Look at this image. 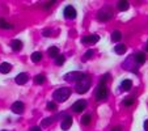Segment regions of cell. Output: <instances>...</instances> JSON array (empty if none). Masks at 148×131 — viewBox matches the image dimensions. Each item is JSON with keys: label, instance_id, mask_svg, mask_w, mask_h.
I'll return each mask as SVG.
<instances>
[{"label": "cell", "instance_id": "1", "mask_svg": "<svg viewBox=\"0 0 148 131\" xmlns=\"http://www.w3.org/2000/svg\"><path fill=\"white\" fill-rule=\"evenodd\" d=\"M70 96H71V89L70 88H59V89H56L55 92H54L53 98L55 101H58V102H63V101L68 100Z\"/></svg>", "mask_w": 148, "mask_h": 131}, {"label": "cell", "instance_id": "2", "mask_svg": "<svg viewBox=\"0 0 148 131\" xmlns=\"http://www.w3.org/2000/svg\"><path fill=\"white\" fill-rule=\"evenodd\" d=\"M89 88H90V80L88 79V76H87V78H84L83 80H80L77 84H76V92L80 93V95L88 92V91H89Z\"/></svg>", "mask_w": 148, "mask_h": 131}, {"label": "cell", "instance_id": "3", "mask_svg": "<svg viewBox=\"0 0 148 131\" xmlns=\"http://www.w3.org/2000/svg\"><path fill=\"white\" fill-rule=\"evenodd\" d=\"M112 17H113V12H112V9H110L109 7H105V8L100 9L98 13H97V19H98V21H101V23L109 21Z\"/></svg>", "mask_w": 148, "mask_h": 131}, {"label": "cell", "instance_id": "4", "mask_svg": "<svg viewBox=\"0 0 148 131\" xmlns=\"http://www.w3.org/2000/svg\"><path fill=\"white\" fill-rule=\"evenodd\" d=\"M84 78H87V75H85V73L76 72V71H73V72H70V73H66V75H64V80L66 81H70V83H73V81L79 83V81L83 80Z\"/></svg>", "mask_w": 148, "mask_h": 131}, {"label": "cell", "instance_id": "5", "mask_svg": "<svg viewBox=\"0 0 148 131\" xmlns=\"http://www.w3.org/2000/svg\"><path fill=\"white\" fill-rule=\"evenodd\" d=\"M95 96L97 100H105L108 97V89H106V86H105V84L100 83V85L97 86V89L95 92Z\"/></svg>", "mask_w": 148, "mask_h": 131}, {"label": "cell", "instance_id": "6", "mask_svg": "<svg viewBox=\"0 0 148 131\" xmlns=\"http://www.w3.org/2000/svg\"><path fill=\"white\" fill-rule=\"evenodd\" d=\"M63 14H64L66 19L73 20L77 13H76V9H75V7H73V5H67L64 8V11H63Z\"/></svg>", "mask_w": 148, "mask_h": 131}, {"label": "cell", "instance_id": "7", "mask_svg": "<svg viewBox=\"0 0 148 131\" xmlns=\"http://www.w3.org/2000/svg\"><path fill=\"white\" fill-rule=\"evenodd\" d=\"M85 108H87V101L85 100H79L72 105V110L73 112H76V113L84 112V109Z\"/></svg>", "mask_w": 148, "mask_h": 131}, {"label": "cell", "instance_id": "8", "mask_svg": "<svg viewBox=\"0 0 148 131\" xmlns=\"http://www.w3.org/2000/svg\"><path fill=\"white\" fill-rule=\"evenodd\" d=\"M98 41H100V37L97 34H92V36H87L81 38V42L85 45H93V43H97Z\"/></svg>", "mask_w": 148, "mask_h": 131}, {"label": "cell", "instance_id": "9", "mask_svg": "<svg viewBox=\"0 0 148 131\" xmlns=\"http://www.w3.org/2000/svg\"><path fill=\"white\" fill-rule=\"evenodd\" d=\"M71 126H72V117H70V115H66L64 119L62 121V123H60V128L63 131H67V130H70Z\"/></svg>", "mask_w": 148, "mask_h": 131}, {"label": "cell", "instance_id": "10", "mask_svg": "<svg viewBox=\"0 0 148 131\" xmlns=\"http://www.w3.org/2000/svg\"><path fill=\"white\" fill-rule=\"evenodd\" d=\"M28 80H29V76H28V73H25V72L18 73V75L16 76V79H14V81H16L18 85H24V84H26Z\"/></svg>", "mask_w": 148, "mask_h": 131}, {"label": "cell", "instance_id": "11", "mask_svg": "<svg viewBox=\"0 0 148 131\" xmlns=\"http://www.w3.org/2000/svg\"><path fill=\"white\" fill-rule=\"evenodd\" d=\"M24 109H25V106H24V104L21 102V101H16V102L12 105V112L16 113V114H21V113L24 112Z\"/></svg>", "mask_w": 148, "mask_h": 131}, {"label": "cell", "instance_id": "12", "mask_svg": "<svg viewBox=\"0 0 148 131\" xmlns=\"http://www.w3.org/2000/svg\"><path fill=\"white\" fill-rule=\"evenodd\" d=\"M11 70H12V66H11V63H8V62H3V63L0 64V72L3 73V75L8 73Z\"/></svg>", "mask_w": 148, "mask_h": 131}, {"label": "cell", "instance_id": "13", "mask_svg": "<svg viewBox=\"0 0 148 131\" xmlns=\"http://www.w3.org/2000/svg\"><path fill=\"white\" fill-rule=\"evenodd\" d=\"M62 115H63V117H66L64 115V113H63V114H59V115H55V117H49V118H45V119L42 121V126H45V127H47L49 125H51V123L54 122V121L56 119V118H59V117H62Z\"/></svg>", "mask_w": 148, "mask_h": 131}, {"label": "cell", "instance_id": "14", "mask_svg": "<svg viewBox=\"0 0 148 131\" xmlns=\"http://www.w3.org/2000/svg\"><path fill=\"white\" fill-rule=\"evenodd\" d=\"M134 59H135V63L143 64L145 62V54L144 53H136L134 55Z\"/></svg>", "mask_w": 148, "mask_h": 131}, {"label": "cell", "instance_id": "15", "mask_svg": "<svg viewBox=\"0 0 148 131\" xmlns=\"http://www.w3.org/2000/svg\"><path fill=\"white\" fill-rule=\"evenodd\" d=\"M11 46L14 51H18L23 49V42L20 41V39H13V41L11 42Z\"/></svg>", "mask_w": 148, "mask_h": 131}, {"label": "cell", "instance_id": "16", "mask_svg": "<svg viewBox=\"0 0 148 131\" xmlns=\"http://www.w3.org/2000/svg\"><path fill=\"white\" fill-rule=\"evenodd\" d=\"M132 86V81L130 80V79H126V80L122 81V84H121V88H122L123 91H130Z\"/></svg>", "mask_w": 148, "mask_h": 131}, {"label": "cell", "instance_id": "17", "mask_svg": "<svg viewBox=\"0 0 148 131\" xmlns=\"http://www.w3.org/2000/svg\"><path fill=\"white\" fill-rule=\"evenodd\" d=\"M114 51H115V54H118V55H123V54L126 53V45H117L114 47Z\"/></svg>", "mask_w": 148, "mask_h": 131}, {"label": "cell", "instance_id": "18", "mask_svg": "<svg viewBox=\"0 0 148 131\" xmlns=\"http://www.w3.org/2000/svg\"><path fill=\"white\" fill-rule=\"evenodd\" d=\"M0 29H13V25L12 24H9V23H7L4 19H0Z\"/></svg>", "mask_w": 148, "mask_h": 131}, {"label": "cell", "instance_id": "19", "mask_svg": "<svg viewBox=\"0 0 148 131\" xmlns=\"http://www.w3.org/2000/svg\"><path fill=\"white\" fill-rule=\"evenodd\" d=\"M58 54H59L58 47H55V46H51V47L49 49V56H50V58H56V56H58Z\"/></svg>", "mask_w": 148, "mask_h": 131}, {"label": "cell", "instance_id": "20", "mask_svg": "<svg viewBox=\"0 0 148 131\" xmlns=\"http://www.w3.org/2000/svg\"><path fill=\"white\" fill-rule=\"evenodd\" d=\"M32 60H33L34 63H38L39 60H42V53H39V51L33 53L32 54Z\"/></svg>", "mask_w": 148, "mask_h": 131}, {"label": "cell", "instance_id": "21", "mask_svg": "<svg viewBox=\"0 0 148 131\" xmlns=\"http://www.w3.org/2000/svg\"><path fill=\"white\" fill-rule=\"evenodd\" d=\"M45 81H46V78L43 75H37L36 78H34V83H36L37 85H42Z\"/></svg>", "mask_w": 148, "mask_h": 131}, {"label": "cell", "instance_id": "22", "mask_svg": "<svg viewBox=\"0 0 148 131\" xmlns=\"http://www.w3.org/2000/svg\"><path fill=\"white\" fill-rule=\"evenodd\" d=\"M121 38H122V34H121V32L114 30V32L112 33V41H113V42H118V41H121Z\"/></svg>", "mask_w": 148, "mask_h": 131}, {"label": "cell", "instance_id": "23", "mask_svg": "<svg viewBox=\"0 0 148 131\" xmlns=\"http://www.w3.org/2000/svg\"><path fill=\"white\" fill-rule=\"evenodd\" d=\"M129 3H127V1H119V3H118V9H119L121 12H125V11H127V9H129Z\"/></svg>", "mask_w": 148, "mask_h": 131}, {"label": "cell", "instance_id": "24", "mask_svg": "<svg viewBox=\"0 0 148 131\" xmlns=\"http://www.w3.org/2000/svg\"><path fill=\"white\" fill-rule=\"evenodd\" d=\"M90 121H92V117H90L89 114H84L83 117H81V123H83L84 126H88L90 123Z\"/></svg>", "mask_w": 148, "mask_h": 131}, {"label": "cell", "instance_id": "25", "mask_svg": "<svg viewBox=\"0 0 148 131\" xmlns=\"http://www.w3.org/2000/svg\"><path fill=\"white\" fill-rule=\"evenodd\" d=\"M93 55H95V51H93V50H88L87 53L84 54V56H83V60H84V62H85V60H89V59L92 58Z\"/></svg>", "mask_w": 148, "mask_h": 131}, {"label": "cell", "instance_id": "26", "mask_svg": "<svg viewBox=\"0 0 148 131\" xmlns=\"http://www.w3.org/2000/svg\"><path fill=\"white\" fill-rule=\"evenodd\" d=\"M64 62H66V58L63 55H58V56H56V60H55L56 66H63V64H64Z\"/></svg>", "mask_w": 148, "mask_h": 131}, {"label": "cell", "instance_id": "27", "mask_svg": "<svg viewBox=\"0 0 148 131\" xmlns=\"http://www.w3.org/2000/svg\"><path fill=\"white\" fill-rule=\"evenodd\" d=\"M134 102H135V100L132 97H129V98H125V100H123V105L125 106H131Z\"/></svg>", "mask_w": 148, "mask_h": 131}, {"label": "cell", "instance_id": "28", "mask_svg": "<svg viewBox=\"0 0 148 131\" xmlns=\"http://www.w3.org/2000/svg\"><path fill=\"white\" fill-rule=\"evenodd\" d=\"M47 110H50V112H54V110H56V104L55 102H47Z\"/></svg>", "mask_w": 148, "mask_h": 131}, {"label": "cell", "instance_id": "29", "mask_svg": "<svg viewBox=\"0 0 148 131\" xmlns=\"http://www.w3.org/2000/svg\"><path fill=\"white\" fill-rule=\"evenodd\" d=\"M29 131H41V127L39 126H33V127H30Z\"/></svg>", "mask_w": 148, "mask_h": 131}, {"label": "cell", "instance_id": "30", "mask_svg": "<svg viewBox=\"0 0 148 131\" xmlns=\"http://www.w3.org/2000/svg\"><path fill=\"white\" fill-rule=\"evenodd\" d=\"M51 34V30H49V29H46L45 32H43V36H50Z\"/></svg>", "mask_w": 148, "mask_h": 131}, {"label": "cell", "instance_id": "31", "mask_svg": "<svg viewBox=\"0 0 148 131\" xmlns=\"http://www.w3.org/2000/svg\"><path fill=\"white\" fill-rule=\"evenodd\" d=\"M144 130H145V131H148V119L144 122Z\"/></svg>", "mask_w": 148, "mask_h": 131}, {"label": "cell", "instance_id": "32", "mask_svg": "<svg viewBox=\"0 0 148 131\" xmlns=\"http://www.w3.org/2000/svg\"><path fill=\"white\" fill-rule=\"evenodd\" d=\"M112 131H122V130H121V127H115V128H113Z\"/></svg>", "mask_w": 148, "mask_h": 131}, {"label": "cell", "instance_id": "33", "mask_svg": "<svg viewBox=\"0 0 148 131\" xmlns=\"http://www.w3.org/2000/svg\"><path fill=\"white\" fill-rule=\"evenodd\" d=\"M145 50L148 51V42H147V46H145Z\"/></svg>", "mask_w": 148, "mask_h": 131}, {"label": "cell", "instance_id": "34", "mask_svg": "<svg viewBox=\"0 0 148 131\" xmlns=\"http://www.w3.org/2000/svg\"><path fill=\"white\" fill-rule=\"evenodd\" d=\"M3 131H7V130H3Z\"/></svg>", "mask_w": 148, "mask_h": 131}]
</instances>
